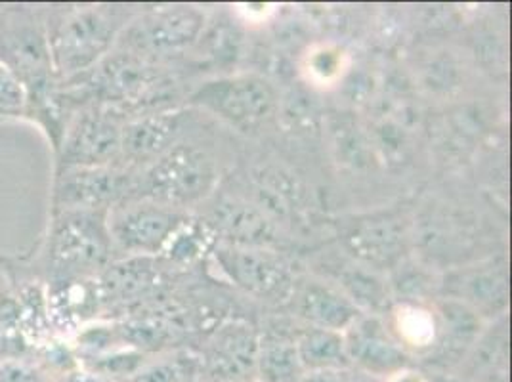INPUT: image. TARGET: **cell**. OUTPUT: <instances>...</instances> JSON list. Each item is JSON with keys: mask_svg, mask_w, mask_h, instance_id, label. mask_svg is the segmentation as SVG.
I'll list each match as a JSON object with an SVG mask.
<instances>
[{"mask_svg": "<svg viewBox=\"0 0 512 382\" xmlns=\"http://www.w3.org/2000/svg\"><path fill=\"white\" fill-rule=\"evenodd\" d=\"M119 6H46L50 58L58 83L85 75L117 46L127 27Z\"/></svg>", "mask_w": 512, "mask_h": 382, "instance_id": "cell-1", "label": "cell"}, {"mask_svg": "<svg viewBox=\"0 0 512 382\" xmlns=\"http://www.w3.org/2000/svg\"><path fill=\"white\" fill-rule=\"evenodd\" d=\"M107 213L65 211L50 214L37 272L48 279L98 277L111 262L115 249L107 232Z\"/></svg>", "mask_w": 512, "mask_h": 382, "instance_id": "cell-2", "label": "cell"}, {"mask_svg": "<svg viewBox=\"0 0 512 382\" xmlns=\"http://www.w3.org/2000/svg\"><path fill=\"white\" fill-rule=\"evenodd\" d=\"M0 62L27 88L25 115L52 96L58 81L48 46L46 6L0 4Z\"/></svg>", "mask_w": 512, "mask_h": 382, "instance_id": "cell-3", "label": "cell"}, {"mask_svg": "<svg viewBox=\"0 0 512 382\" xmlns=\"http://www.w3.org/2000/svg\"><path fill=\"white\" fill-rule=\"evenodd\" d=\"M218 180V169L203 149L174 146L138 172L132 197L180 209L207 199Z\"/></svg>", "mask_w": 512, "mask_h": 382, "instance_id": "cell-4", "label": "cell"}, {"mask_svg": "<svg viewBox=\"0 0 512 382\" xmlns=\"http://www.w3.org/2000/svg\"><path fill=\"white\" fill-rule=\"evenodd\" d=\"M121 113L102 106L79 107L56 151V172L79 167H121Z\"/></svg>", "mask_w": 512, "mask_h": 382, "instance_id": "cell-5", "label": "cell"}, {"mask_svg": "<svg viewBox=\"0 0 512 382\" xmlns=\"http://www.w3.org/2000/svg\"><path fill=\"white\" fill-rule=\"evenodd\" d=\"M188 220L178 209L148 199L128 197L107 211V232L115 253L132 256L161 255L172 235Z\"/></svg>", "mask_w": 512, "mask_h": 382, "instance_id": "cell-6", "label": "cell"}, {"mask_svg": "<svg viewBox=\"0 0 512 382\" xmlns=\"http://www.w3.org/2000/svg\"><path fill=\"white\" fill-rule=\"evenodd\" d=\"M138 172L125 167H79L58 170L54 176L50 214L100 211L132 197Z\"/></svg>", "mask_w": 512, "mask_h": 382, "instance_id": "cell-7", "label": "cell"}, {"mask_svg": "<svg viewBox=\"0 0 512 382\" xmlns=\"http://www.w3.org/2000/svg\"><path fill=\"white\" fill-rule=\"evenodd\" d=\"M205 25V16L190 6L155 10L123 29L117 48L150 62V56H165L192 46Z\"/></svg>", "mask_w": 512, "mask_h": 382, "instance_id": "cell-8", "label": "cell"}, {"mask_svg": "<svg viewBox=\"0 0 512 382\" xmlns=\"http://www.w3.org/2000/svg\"><path fill=\"white\" fill-rule=\"evenodd\" d=\"M193 104L243 130L255 128L274 111L276 92L258 75H234L209 81L193 94Z\"/></svg>", "mask_w": 512, "mask_h": 382, "instance_id": "cell-9", "label": "cell"}, {"mask_svg": "<svg viewBox=\"0 0 512 382\" xmlns=\"http://www.w3.org/2000/svg\"><path fill=\"white\" fill-rule=\"evenodd\" d=\"M220 270L237 287L258 298H281L291 291L293 276L283 258L266 249L224 245L214 251Z\"/></svg>", "mask_w": 512, "mask_h": 382, "instance_id": "cell-10", "label": "cell"}, {"mask_svg": "<svg viewBox=\"0 0 512 382\" xmlns=\"http://www.w3.org/2000/svg\"><path fill=\"white\" fill-rule=\"evenodd\" d=\"M342 337L350 365L375 379L384 381L407 367L409 356L406 348L375 316H360L342 333Z\"/></svg>", "mask_w": 512, "mask_h": 382, "instance_id": "cell-11", "label": "cell"}, {"mask_svg": "<svg viewBox=\"0 0 512 382\" xmlns=\"http://www.w3.org/2000/svg\"><path fill=\"white\" fill-rule=\"evenodd\" d=\"M46 302L52 333L71 340L83 327L102 316L96 277H65L46 281Z\"/></svg>", "mask_w": 512, "mask_h": 382, "instance_id": "cell-12", "label": "cell"}, {"mask_svg": "<svg viewBox=\"0 0 512 382\" xmlns=\"http://www.w3.org/2000/svg\"><path fill=\"white\" fill-rule=\"evenodd\" d=\"M180 128V115L172 111H157L128 119L121 134L119 165L130 170L148 167L174 148Z\"/></svg>", "mask_w": 512, "mask_h": 382, "instance_id": "cell-13", "label": "cell"}, {"mask_svg": "<svg viewBox=\"0 0 512 382\" xmlns=\"http://www.w3.org/2000/svg\"><path fill=\"white\" fill-rule=\"evenodd\" d=\"M444 289L451 300L469 306L472 312L497 316L509 302L507 264H484L455 272L446 279Z\"/></svg>", "mask_w": 512, "mask_h": 382, "instance_id": "cell-14", "label": "cell"}, {"mask_svg": "<svg viewBox=\"0 0 512 382\" xmlns=\"http://www.w3.org/2000/svg\"><path fill=\"white\" fill-rule=\"evenodd\" d=\"M346 245L367 268H394L404 255V232L392 218H369L348 232Z\"/></svg>", "mask_w": 512, "mask_h": 382, "instance_id": "cell-15", "label": "cell"}, {"mask_svg": "<svg viewBox=\"0 0 512 382\" xmlns=\"http://www.w3.org/2000/svg\"><path fill=\"white\" fill-rule=\"evenodd\" d=\"M207 226L213 230V234L224 235V239L230 241L228 245L234 247L266 249L276 241L274 226L264 213L235 199L216 203Z\"/></svg>", "mask_w": 512, "mask_h": 382, "instance_id": "cell-16", "label": "cell"}, {"mask_svg": "<svg viewBox=\"0 0 512 382\" xmlns=\"http://www.w3.org/2000/svg\"><path fill=\"white\" fill-rule=\"evenodd\" d=\"M300 318L316 329H329L344 333L356 319L360 310L341 291L325 283H306L297 295Z\"/></svg>", "mask_w": 512, "mask_h": 382, "instance_id": "cell-17", "label": "cell"}, {"mask_svg": "<svg viewBox=\"0 0 512 382\" xmlns=\"http://www.w3.org/2000/svg\"><path fill=\"white\" fill-rule=\"evenodd\" d=\"M256 348L258 339L253 335L251 327L239 323L224 327V331L216 335L213 344V373H220L228 382H237V375L255 371Z\"/></svg>", "mask_w": 512, "mask_h": 382, "instance_id": "cell-18", "label": "cell"}, {"mask_svg": "<svg viewBox=\"0 0 512 382\" xmlns=\"http://www.w3.org/2000/svg\"><path fill=\"white\" fill-rule=\"evenodd\" d=\"M295 348L304 373L352 367L346 354L344 337L339 331L312 327L300 335L299 340L295 342Z\"/></svg>", "mask_w": 512, "mask_h": 382, "instance_id": "cell-19", "label": "cell"}, {"mask_svg": "<svg viewBox=\"0 0 512 382\" xmlns=\"http://www.w3.org/2000/svg\"><path fill=\"white\" fill-rule=\"evenodd\" d=\"M255 373L256 382H299L304 369L295 342L279 337L258 340Z\"/></svg>", "mask_w": 512, "mask_h": 382, "instance_id": "cell-20", "label": "cell"}, {"mask_svg": "<svg viewBox=\"0 0 512 382\" xmlns=\"http://www.w3.org/2000/svg\"><path fill=\"white\" fill-rule=\"evenodd\" d=\"M404 348L427 350L438 340V318L419 304H404L396 314V335Z\"/></svg>", "mask_w": 512, "mask_h": 382, "instance_id": "cell-21", "label": "cell"}, {"mask_svg": "<svg viewBox=\"0 0 512 382\" xmlns=\"http://www.w3.org/2000/svg\"><path fill=\"white\" fill-rule=\"evenodd\" d=\"M493 329V327H491ZM474 356L472 367L474 373L484 375H499L503 381L507 379V365H509V335L505 319L482 337H478L472 344Z\"/></svg>", "mask_w": 512, "mask_h": 382, "instance_id": "cell-22", "label": "cell"}, {"mask_svg": "<svg viewBox=\"0 0 512 382\" xmlns=\"http://www.w3.org/2000/svg\"><path fill=\"white\" fill-rule=\"evenodd\" d=\"M146 363H148V356L132 348H117L98 358L79 361V365L86 371H92L100 377H106L109 381L115 382L127 381Z\"/></svg>", "mask_w": 512, "mask_h": 382, "instance_id": "cell-23", "label": "cell"}, {"mask_svg": "<svg viewBox=\"0 0 512 382\" xmlns=\"http://www.w3.org/2000/svg\"><path fill=\"white\" fill-rule=\"evenodd\" d=\"M211 239L213 230L207 226V222H193L188 218L176 230V234L172 235L169 245L161 255L167 256L171 262H193L209 249Z\"/></svg>", "mask_w": 512, "mask_h": 382, "instance_id": "cell-24", "label": "cell"}, {"mask_svg": "<svg viewBox=\"0 0 512 382\" xmlns=\"http://www.w3.org/2000/svg\"><path fill=\"white\" fill-rule=\"evenodd\" d=\"M29 358L41 365L46 373H50L56 381L64 377L65 373L73 371L79 367V360L73 352V346L69 340L60 339V337H50L41 344L31 346Z\"/></svg>", "mask_w": 512, "mask_h": 382, "instance_id": "cell-25", "label": "cell"}, {"mask_svg": "<svg viewBox=\"0 0 512 382\" xmlns=\"http://www.w3.org/2000/svg\"><path fill=\"white\" fill-rule=\"evenodd\" d=\"M344 295L350 298L356 308L367 306L371 310H379L386 304V287L383 281L371 272H365V268H354L344 272L342 276Z\"/></svg>", "mask_w": 512, "mask_h": 382, "instance_id": "cell-26", "label": "cell"}, {"mask_svg": "<svg viewBox=\"0 0 512 382\" xmlns=\"http://www.w3.org/2000/svg\"><path fill=\"white\" fill-rule=\"evenodd\" d=\"M27 102L29 94L22 79L8 65L0 62V115L23 117Z\"/></svg>", "mask_w": 512, "mask_h": 382, "instance_id": "cell-27", "label": "cell"}, {"mask_svg": "<svg viewBox=\"0 0 512 382\" xmlns=\"http://www.w3.org/2000/svg\"><path fill=\"white\" fill-rule=\"evenodd\" d=\"M125 382H188V375L180 361H148Z\"/></svg>", "mask_w": 512, "mask_h": 382, "instance_id": "cell-28", "label": "cell"}, {"mask_svg": "<svg viewBox=\"0 0 512 382\" xmlns=\"http://www.w3.org/2000/svg\"><path fill=\"white\" fill-rule=\"evenodd\" d=\"M0 382H56V379L31 358H22L0 363Z\"/></svg>", "mask_w": 512, "mask_h": 382, "instance_id": "cell-29", "label": "cell"}, {"mask_svg": "<svg viewBox=\"0 0 512 382\" xmlns=\"http://www.w3.org/2000/svg\"><path fill=\"white\" fill-rule=\"evenodd\" d=\"M356 130L358 128L341 125V128L335 130V136H337V146L341 149L344 163L360 167L367 161V157L371 153V146L363 138L362 132H356Z\"/></svg>", "mask_w": 512, "mask_h": 382, "instance_id": "cell-30", "label": "cell"}, {"mask_svg": "<svg viewBox=\"0 0 512 382\" xmlns=\"http://www.w3.org/2000/svg\"><path fill=\"white\" fill-rule=\"evenodd\" d=\"M299 382H383L356 367L335 369V371H308Z\"/></svg>", "mask_w": 512, "mask_h": 382, "instance_id": "cell-31", "label": "cell"}, {"mask_svg": "<svg viewBox=\"0 0 512 382\" xmlns=\"http://www.w3.org/2000/svg\"><path fill=\"white\" fill-rule=\"evenodd\" d=\"M339 67H341V60H339L337 52H331V50H321L312 56V62H310V71L320 81H329V79L337 77Z\"/></svg>", "mask_w": 512, "mask_h": 382, "instance_id": "cell-32", "label": "cell"}, {"mask_svg": "<svg viewBox=\"0 0 512 382\" xmlns=\"http://www.w3.org/2000/svg\"><path fill=\"white\" fill-rule=\"evenodd\" d=\"M56 382H115L109 381L106 377H100L92 371H86L81 365L69 373H65L64 377H60Z\"/></svg>", "mask_w": 512, "mask_h": 382, "instance_id": "cell-33", "label": "cell"}, {"mask_svg": "<svg viewBox=\"0 0 512 382\" xmlns=\"http://www.w3.org/2000/svg\"><path fill=\"white\" fill-rule=\"evenodd\" d=\"M383 382H430L423 373L413 371V369H402L390 377H386Z\"/></svg>", "mask_w": 512, "mask_h": 382, "instance_id": "cell-34", "label": "cell"}, {"mask_svg": "<svg viewBox=\"0 0 512 382\" xmlns=\"http://www.w3.org/2000/svg\"><path fill=\"white\" fill-rule=\"evenodd\" d=\"M438 382H459V381H451V379H446V381H438Z\"/></svg>", "mask_w": 512, "mask_h": 382, "instance_id": "cell-35", "label": "cell"}]
</instances>
